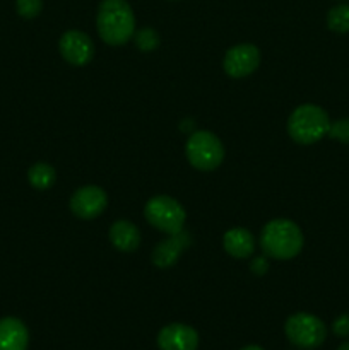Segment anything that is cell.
Masks as SVG:
<instances>
[{
  "label": "cell",
  "mask_w": 349,
  "mask_h": 350,
  "mask_svg": "<svg viewBox=\"0 0 349 350\" xmlns=\"http://www.w3.org/2000/svg\"><path fill=\"white\" fill-rule=\"evenodd\" d=\"M106 205H108V195L96 185L79 188L70 198L72 214L77 215L79 219H86V221L99 217L105 212Z\"/></svg>",
  "instance_id": "8"
},
{
  "label": "cell",
  "mask_w": 349,
  "mask_h": 350,
  "mask_svg": "<svg viewBox=\"0 0 349 350\" xmlns=\"http://www.w3.org/2000/svg\"><path fill=\"white\" fill-rule=\"evenodd\" d=\"M109 241L118 252L130 253L140 246V232L130 221H116L109 228Z\"/></svg>",
  "instance_id": "14"
},
{
  "label": "cell",
  "mask_w": 349,
  "mask_h": 350,
  "mask_svg": "<svg viewBox=\"0 0 349 350\" xmlns=\"http://www.w3.org/2000/svg\"><path fill=\"white\" fill-rule=\"evenodd\" d=\"M331 120L325 109L317 105H301L287 118V133L291 139L301 146L318 142L328 133Z\"/></svg>",
  "instance_id": "3"
},
{
  "label": "cell",
  "mask_w": 349,
  "mask_h": 350,
  "mask_svg": "<svg viewBox=\"0 0 349 350\" xmlns=\"http://www.w3.org/2000/svg\"><path fill=\"white\" fill-rule=\"evenodd\" d=\"M260 64V51L255 44L242 43L229 48L222 60L224 72L233 79H243L253 74Z\"/></svg>",
  "instance_id": "7"
},
{
  "label": "cell",
  "mask_w": 349,
  "mask_h": 350,
  "mask_svg": "<svg viewBox=\"0 0 349 350\" xmlns=\"http://www.w3.org/2000/svg\"><path fill=\"white\" fill-rule=\"evenodd\" d=\"M133 40L140 51H153L159 46V34L153 27H142L133 33Z\"/></svg>",
  "instance_id": "17"
},
{
  "label": "cell",
  "mask_w": 349,
  "mask_h": 350,
  "mask_svg": "<svg viewBox=\"0 0 349 350\" xmlns=\"http://www.w3.org/2000/svg\"><path fill=\"white\" fill-rule=\"evenodd\" d=\"M332 332L341 338H349V314H341L332 323Z\"/></svg>",
  "instance_id": "20"
},
{
  "label": "cell",
  "mask_w": 349,
  "mask_h": 350,
  "mask_svg": "<svg viewBox=\"0 0 349 350\" xmlns=\"http://www.w3.org/2000/svg\"><path fill=\"white\" fill-rule=\"evenodd\" d=\"M303 232L289 219H274L260 232V248L274 260H291L303 250Z\"/></svg>",
  "instance_id": "2"
},
{
  "label": "cell",
  "mask_w": 349,
  "mask_h": 350,
  "mask_svg": "<svg viewBox=\"0 0 349 350\" xmlns=\"http://www.w3.org/2000/svg\"><path fill=\"white\" fill-rule=\"evenodd\" d=\"M29 332L19 318L7 317L0 320V350H27Z\"/></svg>",
  "instance_id": "12"
},
{
  "label": "cell",
  "mask_w": 349,
  "mask_h": 350,
  "mask_svg": "<svg viewBox=\"0 0 349 350\" xmlns=\"http://www.w3.org/2000/svg\"><path fill=\"white\" fill-rule=\"evenodd\" d=\"M222 246L233 258H248L255 252V238L245 228H233L222 236Z\"/></svg>",
  "instance_id": "13"
},
{
  "label": "cell",
  "mask_w": 349,
  "mask_h": 350,
  "mask_svg": "<svg viewBox=\"0 0 349 350\" xmlns=\"http://www.w3.org/2000/svg\"><path fill=\"white\" fill-rule=\"evenodd\" d=\"M16 9L24 19H34L43 9V0H16Z\"/></svg>",
  "instance_id": "18"
},
{
  "label": "cell",
  "mask_w": 349,
  "mask_h": 350,
  "mask_svg": "<svg viewBox=\"0 0 349 350\" xmlns=\"http://www.w3.org/2000/svg\"><path fill=\"white\" fill-rule=\"evenodd\" d=\"M337 350H349V342H346V344L339 345V349H337Z\"/></svg>",
  "instance_id": "23"
},
{
  "label": "cell",
  "mask_w": 349,
  "mask_h": 350,
  "mask_svg": "<svg viewBox=\"0 0 349 350\" xmlns=\"http://www.w3.org/2000/svg\"><path fill=\"white\" fill-rule=\"evenodd\" d=\"M99 38L106 44L122 46L135 33V16L127 0H101L96 16Z\"/></svg>",
  "instance_id": "1"
},
{
  "label": "cell",
  "mask_w": 349,
  "mask_h": 350,
  "mask_svg": "<svg viewBox=\"0 0 349 350\" xmlns=\"http://www.w3.org/2000/svg\"><path fill=\"white\" fill-rule=\"evenodd\" d=\"M240 350H263V349L259 347V345H246V347H243Z\"/></svg>",
  "instance_id": "22"
},
{
  "label": "cell",
  "mask_w": 349,
  "mask_h": 350,
  "mask_svg": "<svg viewBox=\"0 0 349 350\" xmlns=\"http://www.w3.org/2000/svg\"><path fill=\"white\" fill-rule=\"evenodd\" d=\"M27 180H29L31 187L36 188V190H48L57 180V173L50 164L36 163L27 171Z\"/></svg>",
  "instance_id": "15"
},
{
  "label": "cell",
  "mask_w": 349,
  "mask_h": 350,
  "mask_svg": "<svg viewBox=\"0 0 349 350\" xmlns=\"http://www.w3.org/2000/svg\"><path fill=\"white\" fill-rule=\"evenodd\" d=\"M187 159L195 170L212 171L221 166L224 159L222 142L209 130H197L188 137L185 144Z\"/></svg>",
  "instance_id": "4"
},
{
  "label": "cell",
  "mask_w": 349,
  "mask_h": 350,
  "mask_svg": "<svg viewBox=\"0 0 349 350\" xmlns=\"http://www.w3.org/2000/svg\"><path fill=\"white\" fill-rule=\"evenodd\" d=\"M159 350H197L198 334L185 323H171L157 334Z\"/></svg>",
  "instance_id": "10"
},
{
  "label": "cell",
  "mask_w": 349,
  "mask_h": 350,
  "mask_svg": "<svg viewBox=\"0 0 349 350\" xmlns=\"http://www.w3.org/2000/svg\"><path fill=\"white\" fill-rule=\"evenodd\" d=\"M58 50L64 60L75 67H84L94 57V44L91 38L77 29H70L62 34L58 41Z\"/></svg>",
  "instance_id": "9"
},
{
  "label": "cell",
  "mask_w": 349,
  "mask_h": 350,
  "mask_svg": "<svg viewBox=\"0 0 349 350\" xmlns=\"http://www.w3.org/2000/svg\"><path fill=\"white\" fill-rule=\"evenodd\" d=\"M267 269H269V263H267L266 256H257V258H253L252 272L255 275H263L267 272Z\"/></svg>",
  "instance_id": "21"
},
{
  "label": "cell",
  "mask_w": 349,
  "mask_h": 350,
  "mask_svg": "<svg viewBox=\"0 0 349 350\" xmlns=\"http://www.w3.org/2000/svg\"><path fill=\"white\" fill-rule=\"evenodd\" d=\"M327 135L342 144H349V118H341L331 123Z\"/></svg>",
  "instance_id": "19"
},
{
  "label": "cell",
  "mask_w": 349,
  "mask_h": 350,
  "mask_svg": "<svg viewBox=\"0 0 349 350\" xmlns=\"http://www.w3.org/2000/svg\"><path fill=\"white\" fill-rule=\"evenodd\" d=\"M144 215L151 226L168 234H177L183 231L185 221H187V212L181 207L180 202L168 195L149 198L144 207Z\"/></svg>",
  "instance_id": "5"
},
{
  "label": "cell",
  "mask_w": 349,
  "mask_h": 350,
  "mask_svg": "<svg viewBox=\"0 0 349 350\" xmlns=\"http://www.w3.org/2000/svg\"><path fill=\"white\" fill-rule=\"evenodd\" d=\"M284 334L287 340L296 347L311 350L318 349L327 338V328L325 323L310 313H294L291 314L284 325Z\"/></svg>",
  "instance_id": "6"
},
{
  "label": "cell",
  "mask_w": 349,
  "mask_h": 350,
  "mask_svg": "<svg viewBox=\"0 0 349 350\" xmlns=\"http://www.w3.org/2000/svg\"><path fill=\"white\" fill-rule=\"evenodd\" d=\"M190 234L185 231L170 234V238L156 245V248L153 250V255H151V260H153L157 269H170L171 265L178 262L181 252L190 246Z\"/></svg>",
  "instance_id": "11"
},
{
  "label": "cell",
  "mask_w": 349,
  "mask_h": 350,
  "mask_svg": "<svg viewBox=\"0 0 349 350\" xmlns=\"http://www.w3.org/2000/svg\"><path fill=\"white\" fill-rule=\"evenodd\" d=\"M327 26L334 33H349V5L339 3L327 14Z\"/></svg>",
  "instance_id": "16"
}]
</instances>
